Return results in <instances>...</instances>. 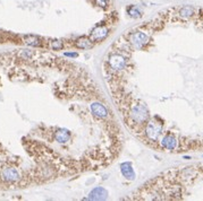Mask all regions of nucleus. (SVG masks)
Masks as SVG:
<instances>
[{
    "instance_id": "1",
    "label": "nucleus",
    "mask_w": 203,
    "mask_h": 201,
    "mask_svg": "<svg viewBox=\"0 0 203 201\" xmlns=\"http://www.w3.org/2000/svg\"><path fill=\"white\" fill-rule=\"evenodd\" d=\"M130 115L136 124H143L147 122V118H149L147 108L142 104H134L130 108Z\"/></svg>"
},
{
    "instance_id": "2",
    "label": "nucleus",
    "mask_w": 203,
    "mask_h": 201,
    "mask_svg": "<svg viewBox=\"0 0 203 201\" xmlns=\"http://www.w3.org/2000/svg\"><path fill=\"white\" fill-rule=\"evenodd\" d=\"M161 131H162V125L159 124L155 121L147 122V127H145V135H147V139L151 141H155L159 136H160Z\"/></svg>"
},
{
    "instance_id": "3",
    "label": "nucleus",
    "mask_w": 203,
    "mask_h": 201,
    "mask_svg": "<svg viewBox=\"0 0 203 201\" xmlns=\"http://www.w3.org/2000/svg\"><path fill=\"white\" fill-rule=\"evenodd\" d=\"M130 43L133 45L134 48L141 49L143 45H145L149 42V36L144 32H134L128 36Z\"/></svg>"
},
{
    "instance_id": "4",
    "label": "nucleus",
    "mask_w": 203,
    "mask_h": 201,
    "mask_svg": "<svg viewBox=\"0 0 203 201\" xmlns=\"http://www.w3.org/2000/svg\"><path fill=\"white\" fill-rule=\"evenodd\" d=\"M0 176L1 179L5 181V182H9V183H13V182H17V181L21 180V174L16 168L14 167H6V168H2L1 172H0Z\"/></svg>"
},
{
    "instance_id": "5",
    "label": "nucleus",
    "mask_w": 203,
    "mask_h": 201,
    "mask_svg": "<svg viewBox=\"0 0 203 201\" xmlns=\"http://www.w3.org/2000/svg\"><path fill=\"white\" fill-rule=\"evenodd\" d=\"M108 63L112 70H122L126 66V60L120 54H111L109 57Z\"/></svg>"
},
{
    "instance_id": "6",
    "label": "nucleus",
    "mask_w": 203,
    "mask_h": 201,
    "mask_svg": "<svg viewBox=\"0 0 203 201\" xmlns=\"http://www.w3.org/2000/svg\"><path fill=\"white\" fill-rule=\"evenodd\" d=\"M91 112L92 114L94 115L95 118H99V119H105L108 116V110L106 108V106L101 103H99V102H94V103H92L91 106Z\"/></svg>"
},
{
    "instance_id": "7",
    "label": "nucleus",
    "mask_w": 203,
    "mask_h": 201,
    "mask_svg": "<svg viewBox=\"0 0 203 201\" xmlns=\"http://www.w3.org/2000/svg\"><path fill=\"white\" fill-rule=\"evenodd\" d=\"M109 33V30L106 26H97V27L92 31L91 33V40L93 42H97V41H101L103 38L108 35Z\"/></svg>"
},
{
    "instance_id": "8",
    "label": "nucleus",
    "mask_w": 203,
    "mask_h": 201,
    "mask_svg": "<svg viewBox=\"0 0 203 201\" xmlns=\"http://www.w3.org/2000/svg\"><path fill=\"white\" fill-rule=\"evenodd\" d=\"M107 197H108V192L102 187H97L89 194L90 200H105V199H107Z\"/></svg>"
},
{
    "instance_id": "9",
    "label": "nucleus",
    "mask_w": 203,
    "mask_h": 201,
    "mask_svg": "<svg viewBox=\"0 0 203 201\" xmlns=\"http://www.w3.org/2000/svg\"><path fill=\"white\" fill-rule=\"evenodd\" d=\"M70 132L66 129H57L56 133H55V139L58 144H66V142L69 141L70 139Z\"/></svg>"
},
{
    "instance_id": "10",
    "label": "nucleus",
    "mask_w": 203,
    "mask_h": 201,
    "mask_svg": "<svg viewBox=\"0 0 203 201\" xmlns=\"http://www.w3.org/2000/svg\"><path fill=\"white\" fill-rule=\"evenodd\" d=\"M161 145L162 147L166 149H169V150H174V149L177 147V140L174 136L172 135H166L162 140H161Z\"/></svg>"
},
{
    "instance_id": "11",
    "label": "nucleus",
    "mask_w": 203,
    "mask_h": 201,
    "mask_svg": "<svg viewBox=\"0 0 203 201\" xmlns=\"http://www.w3.org/2000/svg\"><path fill=\"white\" fill-rule=\"evenodd\" d=\"M120 172L124 175V177H126L128 180H134L135 177V173L130 163H123L120 165Z\"/></svg>"
},
{
    "instance_id": "12",
    "label": "nucleus",
    "mask_w": 203,
    "mask_h": 201,
    "mask_svg": "<svg viewBox=\"0 0 203 201\" xmlns=\"http://www.w3.org/2000/svg\"><path fill=\"white\" fill-rule=\"evenodd\" d=\"M23 40H24L25 44L30 45V46H41L42 45L41 38L35 36V35H26L23 37Z\"/></svg>"
},
{
    "instance_id": "13",
    "label": "nucleus",
    "mask_w": 203,
    "mask_h": 201,
    "mask_svg": "<svg viewBox=\"0 0 203 201\" xmlns=\"http://www.w3.org/2000/svg\"><path fill=\"white\" fill-rule=\"evenodd\" d=\"M75 45L78 49H91L93 46V41L91 37H81L75 42Z\"/></svg>"
},
{
    "instance_id": "14",
    "label": "nucleus",
    "mask_w": 203,
    "mask_h": 201,
    "mask_svg": "<svg viewBox=\"0 0 203 201\" xmlns=\"http://www.w3.org/2000/svg\"><path fill=\"white\" fill-rule=\"evenodd\" d=\"M127 13H128V15H130V17H133V18L141 17V11L136 6H130V7L127 9Z\"/></svg>"
},
{
    "instance_id": "15",
    "label": "nucleus",
    "mask_w": 203,
    "mask_h": 201,
    "mask_svg": "<svg viewBox=\"0 0 203 201\" xmlns=\"http://www.w3.org/2000/svg\"><path fill=\"white\" fill-rule=\"evenodd\" d=\"M193 13H194V9H193L191 6H185V7H183L182 9H180V16L182 17H191L193 15Z\"/></svg>"
},
{
    "instance_id": "16",
    "label": "nucleus",
    "mask_w": 203,
    "mask_h": 201,
    "mask_svg": "<svg viewBox=\"0 0 203 201\" xmlns=\"http://www.w3.org/2000/svg\"><path fill=\"white\" fill-rule=\"evenodd\" d=\"M50 46L53 50H61L64 48V42L60 41V40H53V41L50 42Z\"/></svg>"
},
{
    "instance_id": "17",
    "label": "nucleus",
    "mask_w": 203,
    "mask_h": 201,
    "mask_svg": "<svg viewBox=\"0 0 203 201\" xmlns=\"http://www.w3.org/2000/svg\"><path fill=\"white\" fill-rule=\"evenodd\" d=\"M19 57L23 60H31L33 58V52L30 51V50H22L21 53H19Z\"/></svg>"
},
{
    "instance_id": "18",
    "label": "nucleus",
    "mask_w": 203,
    "mask_h": 201,
    "mask_svg": "<svg viewBox=\"0 0 203 201\" xmlns=\"http://www.w3.org/2000/svg\"><path fill=\"white\" fill-rule=\"evenodd\" d=\"M108 0H95V5L101 8H106L108 6Z\"/></svg>"
},
{
    "instance_id": "19",
    "label": "nucleus",
    "mask_w": 203,
    "mask_h": 201,
    "mask_svg": "<svg viewBox=\"0 0 203 201\" xmlns=\"http://www.w3.org/2000/svg\"><path fill=\"white\" fill-rule=\"evenodd\" d=\"M66 57H77V53H65Z\"/></svg>"
}]
</instances>
